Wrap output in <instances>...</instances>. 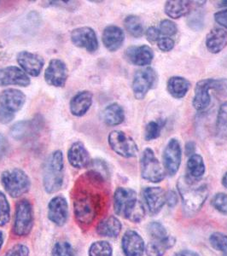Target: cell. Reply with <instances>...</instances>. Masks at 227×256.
<instances>
[{"instance_id": "obj_1", "label": "cell", "mask_w": 227, "mask_h": 256, "mask_svg": "<svg viewBox=\"0 0 227 256\" xmlns=\"http://www.w3.org/2000/svg\"><path fill=\"white\" fill-rule=\"evenodd\" d=\"M177 187L184 210L190 212H196L201 210L208 196L206 184L186 175L178 178Z\"/></svg>"}, {"instance_id": "obj_2", "label": "cell", "mask_w": 227, "mask_h": 256, "mask_svg": "<svg viewBox=\"0 0 227 256\" xmlns=\"http://www.w3.org/2000/svg\"><path fill=\"white\" fill-rule=\"evenodd\" d=\"M114 208L117 216L135 223L141 222L146 216V208L138 199L137 193L129 188H117L114 195Z\"/></svg>"}, {"instance_id": "obj_3", "label": "cell", "mask_w": 227, "mask_h": 256, "mask_svg": "<svg viewBox=\"0 0 227 256\" xmlns=\"http://www.w3.org/2000/svg\"><path fill=\"white\" fill-rule=\"evenodd\" d=\"M101 199L98 194H95L90 189H86L84 184L80 181L76 199L74 202V214L77 222L82 224H90L96 218Z\"/></svg>"}, {"instance_id": "obj_4", "label": "cell", "mask_w": 227, "mask_h": 256, "mask_svg": "<svg viewBox=\"0 0 227 256\" xmlns=\"http://www.w3.org/2000/svg\"><path fill=\"white\" fill-rule=\"evenodd\" d=\"M64 178V159L61 150L50 154L44 165L43 184L46 192L55 193L61 189Z\"/></svg>"}, {"instance_id": "obj_5", "label": "cell", "mask_w": 227, "mask_h": 256, "mask_svg": "<svg viewBox=\"0 0 227 256\" xmlns=\"http://www.w3.org/2000/svg\"><path fill=\"white\" fill-rule=\"evenodd\" d=\"M1 183L12 198H19L28 192L31 181L26 172L20 168L6 170L1 174Z\"/></svg>"}, {"instance_id": "obj_6", "label": "cell", "mask_w": 227, "mask_h": 256, "mask_svg": "<svg viewBox=\"0 0 227 256\" xmlns=\"http://www.w3.org/2000/svg\"><path fill=\"white\" fill-rule=\"evenodd\" d=\"M140 170L144 180L152 183L162 182L166 176L165 169L160 165L153 150L148 147L144 148L140 159Z\"/></svg>"}, {"instance_id": "obj_7", "label": "cell", "mask_w": 227, "mask_h": 256, "mask_svg": "<svg viewBox=\"0 0 227 256\" xmlns=\"http://www.w3.org/2000/svg\"><path fill=\"white\" fill-rule=\"evenodd\" d=\"M158 72L152 67H146L135 72L132 89L135 98L143 100L148 92L158 84Z\"/></svg>"}, {"instance_id": "obj_8", "label": "cell", "mask_w": 227, "mask_h": 256, "mask_svg": "<svg viewBox=\"0 0 227 256\" xmlns=\"http://www.w3.org/2000/svg\"><path fill=\"white\" fill-rule=\"evenodd\" d=\"M108 143L112 150L122 158H134L138 154V147L134 138L120 130L108 134Z\"/></svg>"}, {"instance_id": "obj_9", "label": "cell", "mask_w": 227, "mask_h": 256, "mask_svg": "<svg viewBox=\"0 0 227 256\" xmlns=\"http://www.w3.org/2000/svg\"><path fill=\"white\" fill-rule=\"evenodd\" d=\"M34 226L32 204L28 200L18 202L16 208L15 222L13 230L16 236H26Z\"/></svg>"}, {"instance_id": "obj_10", "label": "cell", "mask_w": 227, "mask_h": 256, "mask_svg": "<svg viewBox=\"0 0 227 256\" xmlns=\"http://www.w3.org/2000/svg\"><path fill=\"white\" fill-rule=\"evenodd\" d=\"M182 159V148L177 138H171L164 148L162 154L163 166L170 176L178 172Z\"/></svg>"}, {"instance_id": "obj_11", "label": "cell", "mask_w": 227, "mask_h": 256, "mask_svg": "<svg viewBox=\"0 0 227 256\" xmlns=\"http://www.w3.org/2000/svg\"><path fill=\"white\" fill-rule=\"evenodd\" d=\"M70 38L76 46L84 49L88 52H96L98 50V36L94 28L90 26H80L74 30Z\"/></svg>"}, {"instance_id": "obj_12", "label": "cell", "mask_w": 227, "mask_h": 256, "mask_svg": "<svg viewBox=\"0 0 227 256\" xmlns=\"http://www.w3.org/2000/svg\"><path fill=\"white\" fill-rule=\"evenodd\" d=\"M68 70L64 62L61 59L53 58L50 61L44 72V80L54 88H62L66 84Z\"/></svg>"}, {"instance_id": "obj_13", "label": "cell", "mask_w": 227, "mask_h": 256, "mask_svg": "<svg viewBox=\"0 0 227 256\" xmlns=\"http://www.w3.org/2000/svg\"><path fill=\"white\" fill-rule=\"evenodd\" d=\"M16 60L20 68L32 77L40 76L44 65V58L41 56L26 50L18 53Z\"/></svg>"}, {"instance_id": "obj_14", "label": "cell", "mask_w": 227, "mask_h": 256, "mask_svg": "<svg viewBox=\"0 0 227 256\" xmlns=\"http://www.w3.org/2000/svg\"><path fill=\"white\" fill-rule=\"evenodd\" d=\"M31 80L24 70L16 66H9L0 70V86H28Z\"/></svg>"}, {"instance_id": "obj_15", "label": "cell", "mask_w": 227, "mask_h": 256, "mask_svg": "<svg viewBox=\"0 0 227 256\" xmlns=\"http://www.w3.org/2000/svg\"><path fill=\"white\" fill-rule=\"evenodd\" d=\"M210 90H214V79H204L196 84L192 106L196 110L204 111L211 104Z\"/></svg>"}, {"instance_id": "obj_16", "label": "cell", "mask_w": 227, "mask_h": 256, "mask_svg": "<svg viewBox=\"0 0 227 256\" xmlns=\"http://www.w3.org/2000/svg\"><path fill=\"white\" fill-rule=\"evenodd\" d=\"M125 58L129 64L140 66V67H146L152 64L154 59V52L150 47L148 46H132L126 50Z\"/></svg>"}, {"instance_id": "obj_17", "label": "cell", "mask_w": 227, "mask_h": 256, "mask_svg": "<svg viewBox=\"0 0 227 256\" xmlns=\"http://www.w3.org/2000/svg\"><path fill=\"white\" fill-rule=\"evenodd\" d=\"M26 102V95L18 89L9 88L0 94V107L12 113L20 111Z\"/></svg>"}, {"instance_id": "obj_18", "label": "cell", "mask_w": 227, "mask_h": 256, "mask_svg": "<svg viewBox=\"0 0 227 256\" xmlns=\"http://www.w3.org/2000/svg\"><path fill=\"white\" fill-rule=\"evenodd\" d=\"M68 206L67 200L62 196L52 198L48 205V218L54 224L62 226L67 222Z\"/></svg>"}, {"instance_id": "obj_19", "label": "cell", "mask_w": 227, "mask_h": 256, "mask_svg": "<svg viewBox=\"0 0 227 256\" xmlns=\"http://www.w3.org/2000/svg\"><path fill=\"white\" fill-rule=\"evenodd\" d=\"M146 208L152 216L158 214L166 204V192L160 187H147L144 190Z\"/></svg>"}, {"instance_id": "obj_20", "label": "cell", "mask_w": 227, "mask_h": 256, "mask_svg": "<svg viewBox=\"0 0 227 256\" xmlns=\"http://www.w3.org/2000/svg\"><path fill=\"white\" fill-rule=\"evenodd\" d=\"M68 160L70 165L77 169L84 168L90 166V154L80 141L72 144L68 150Z\"/></svg>"}, {"instance_id": "obj_21", "label": "cell", "mask_w": 227, "mask_h": 256, "mask_svg": "<svg viewBox=\"0 0 227 256\" xmlns=\"http://www.w3.org/2000/svg\"><path fill=\"white\" fill-rule=\"evenodd\" d=\"M123 252L125 256H143L146 251V244L142 236L134 230L126 232L122 241Z\"/></svg>"}, {"instance_id": "obj_22", "label": "cell", "mask_w": 227, "mask_h": 256, "mask_svg": "<svg viewBox=\"0 0 227 256\" xmlns=\"http://www.w3.org/2000/svg\"><path fill=\"white\" fill-rule=\"evenodd\" d=\"M102 41V44L108 52H116L122 46L125 41V32L120 26L108 25L104 30Z\"/></svg>"}, {"instance_id": "obj_23", "label": "cell", "mask_w": 227, "mask_h": 256, "mask_svg": "<svg viewBox=\"0 0 227 256\" xmlns=\"http://www.w3.org/2000/svg\"><path fill=\"white\" fill-rule=\"evenodd\" d=\"M94 101V95L89 90H82L70 100V110L74 116H84L90 110Z\"/></svg>"}, {"instance_id": "obj_24", "label": "cell", "mask_w": 227, "mask_h": 256, "mask_svg": "<svg viewBox=\"0 0 227 256\" xmlns=\"http://www.w3.org/2000/svg\"><path fill=\"white\" fill-rule=\"evenodd\" d=\"M205 44L212 54H218L227 46V32L222 28H214L206 36Z\"/></svg>"}, {"instance_id": "obj_25", "label": "cell", "mask_w": 227, "mask_h": 256, "mask_svg": "<svg viewBox=\"0 0 227 256\" xmlns=\"http://www.w3.org/2000/svg\"><path fill=\"white\" fill-rule=\"evenodd\" d=\"M40 126V120H37L36 119L20 120L12 126L10 134L14 140H24L34 135L35 132L38 131Z\"/></svg>"}, {"instance_id": "obj_26", "label": "cell", "mask_w": 227, "mask_h": 256, "mask_svg": "<svg viewBox=\"0 0 227 256\" xmlns=\"http://www.w3.org/2000/svg\"><path fill=\"white\" fill-rule=\"evenodd\" d=\"M192 2L186 0H168L165 3L164 10L172 19H178L189 15L192 10Z\"/></svg>"}, {"instance_id": "obj_27", "label": "cell", "mask_w": 227, "mask_h": 256, "mask_svg": "<svg viewBox=\"0 0 227 256\" xmlns=\"http://www.w3.org/2000/svg\"><path fill=\"white\" fill-rule=\"evenodd\" d=\"M190 82L182 76H172L166 83L168 94L176 99H181L186 96L190 88Z\"/></svg>"}, {"instance_id": "obj_28", "label": "cell", "mask_w": 227, "mask_h": 256, "mask_svg": "<svg viewBox=\"0 0 227 256\" xmlns=\"http://www.w3.org/2000/svg\"><path fill=\"white\" fill-rule=\"evenodd\" d=\"M102 119L106 125L110 126L120 125L125 120V111L119 104L113 102L102 110Z\"/></svg>"}, {"instance_id": "obj_29", "label": "cell", "mask_w": 227, "mask_h": 256, "mask_svg": "<svg viewBox=\"0 0 227 256\" xmlns=\"http://www.w3.org/2000/svg\"><path fill=\"white\" fill-rule=\"evenodd\" d=\"M122 230V223L114 216H110L99 222L96 226L98 235L107 238H116Z\"/></svg>"}, {"instance_id": "obj_30", "label": "cell", "mask_w": 227, "mask_h": 256, "mask_svg": "<svg viewBox=\"0 0 227 256\" xmlns=\"http://www.w3.org/2000/svg\"><path fill=\"white\" fill-rule=\"evenodd\" d=\"M174 244L175 238L172 236H168L162 240H153L146 247V254L148 256H163Z\"/></svg>"}, {"instance_id": "obj_31", "label": "cell", "mask_w": 227, "mask_h": 256, "mask_svg": "<svg viewBox=\"0 0 227 256\" xmlns=\"http://www.w3.org/2000/svg\"><path fill=\"white\" fill-rule=\"evenodd\" d=\"M205 174V164L204 158L198 154L190 156L187 162V176L193 180H201Z\"/></svg>"}, {"instance_id": "obj_32", "label": "cell", "mask_w": 227, "mask_h": 256, "mask_svg": "<svg viewBox=\"0 0 227 256\" xmlns=\"http://www.w3.org/2000/svg\"><path fill=\"white\" fill-rule=\"evenodd\" d=\"M124 26L126 32L134 38H141L146 32L143 22L138 16H128L124 20Z\"/></svg>"}, {"instance_id": "obj_33", "label": "cell", "mask_w": 227, "mask_h": 256, "mask_svg": "<svg viewBox=\"0 0 227 256\" xmlns=\"http://www.w3.org/2000/svg\"><path fill=\"white\" fill-rule=\"evenodd\" d=\"M216 135L218 140H227V101L223 102L218 108L216 120Z\"/></svg>"}, {"instance_id": "obj_34", "label": "cell", "mask_w": 227, "mask_h": 256, "mask_svg": "<svg viewBox=\"0 0 227 256\" xmlns=\"http://www.w3.org/2000/svg\"><path fill=\"white\" fill-rule=\"evenodd\" d=\"M166 124V120L160 119L152 120L146 126L144 129V140L152 141L160 137V132Z\"/></svg>"}, {"instance_id": "obj_35", "label": "cell", "mask_w": 227, "mask_h": 256, "mask_svg": "<svg viewBox=\"0 0 227 256\" xmlns=\"http://www.w3.org/2000/svg\"><path fill=\"white\" fill-rule=\"evenodd\" d=\"M204 20H205L204 12L201 9L192 10L189 15L187 16V25L189 26L190 30L195 32L204 30V24H205Z\"/></svg>"}, {"instance_id": "obj_36", "label": "cell", "mask_w": 227, "mask_h": 256, "mask_svg": "<svg viewBox=\"0 0 227 256\" xmlns=\"http://www.w3.org/2000/svg\"><path fill=\"white\" fill-rule=\"evenodd\" d=\"M113 248L108 242H95L90 245L89 256H112Z\"/></svg>"}, {"instance_id": "obj_37", "label": "cell", "mask_w": 227, "mask_h": 256, "mask_svg": "<svg viewBox=\"0 0 227 256\" xmlns=\"http://www.w3.org/2000/svg\"><path fill=\"white\" fill-rule=\"evenodd\" d=\"M212 247L217 251L222 252L224 256H227V236L223 233L216 232L211 235L210 238Z\"/></svg>"}, {"instance_id": "obj_38", "label": "cell", "mask_w": 227, "mask_h": 256, "mask_svg": "<svg viewBox=\"0 0 227 256\" xmlns=\"http://www.w3.org/2000/svg\"><path fill=\"white\" fill-rule=\"evenodd\" d=\"M148 235L153 240H162L168 238L166 228L160 222H154L150 223L147 226Z\"/></svg>"}, {"instance_id": "obj_39", "label": "cell", "mask_w": 227, "mask_h": 256, "mask_svg": "<svg viewBox=\"0 0 227 256\" xmlns=\"http://www.w3.org/2000/svg\"><path fill=\"white\" fill-rule=\"evenodd\" d=\"M10 208L9 202L3 192H0V226H4L10 222Z\"/></svg>"}, {"instance_id": "obj_40", "label": "cell", "mask_w": 227, "mask_h": 256, "mask_svg": "<svg viewBox=\"0 0 227 256\" xmlns=\"http://www.w3.org/2000/svg\"><path fill=\"white\" fill-rule=\"evenodd\" d=\"M158 30L160 32V34L170 38L178 32V26L172 20L164 19L159 24Z\"/></svg>"}, {"instance_id": "obj_41", "label": "cell", "mask_w": 227, "mask_h": 256, "mask_svg": "<svg viewBox=\"0 0 227 256\" xmlns=\"http://www.w3.org/2000/svg\"><path fill=\"white\" fill-rule=\"evenodd\" d=\"M74 250L68 242H58L53 248L52 256H74Z\"/></svg>"}, {"instance_id": "obj_42", "label": "cell", "mask_w": 227, "mask_h": 256, "mask_svg": "<svg viewBox=\"0 0 227 256\" xmlns=\"http://www.w3.org/2000/svg\"><path fill=\"white\" fill-rule=\"evenodd\" d=\"M212 205L218 212L227 214V194L218 193L212 199Z\"/></svg>"}, {"instance_id": "obj_43", "label": "cell", "mask_w": 227, "mask_h": 256, "mask_svg": "<svg viewBox=\"0 0 227 256\" xmlns=\"http://www.w3.org/2000/svg\"><path fill=\"white\" fill-rule=\"evenodd\" d=\"M175 42L172 38L162 37L158 41V46L162 52H169L174 48Z\"/></svg>"}, {"instance_id": "obj_44", "label": "cell", "mask_w": 227, "mask_h": 256, "mask_svg": "<svg viewBox=\"0 0 227 256\" xmlns=\"http://www.w3.org/2000/svg\"><path fill=\"white\" fill-rule=\"evenodd\" d=\"M28 248L24 244H16L4 256H28Z\"/></svg>"}, {"instance_id": "obj_45", "label": "cell", "mask_w": 227, "mask_h": 256, "mask_svg": "<svg viewBox=\"0 0 227 256\" xmlns=\"http://www.w3.org/2000/svg\"><path fill=\"white\" fill-rule=\"evenodd\" d=\"M144 34H146L147 40L150 43H154V42H158L160 40V32L156 26H150L148 30H146Z\"/></svg>"}, {"instance_id": "obj_46", "label": "cell", "mask_w": 227, "mask_h": 256, "mask_svg": "<svg viewBox=\"0 0 227 256\" xmlns=\"http://www.w3.org/2000/svg\"><path fill=\"white\" fill-rule=\"evenodd\" d=\"M214 18L218 25L223 26L224 30H227V9L216 12Z\"/></svg>"}, {"instance_id": "obj_47", "label": "cell", "mask_w": 227, "mask_h": 256, "mask_svg": "<svg viewBox=\"0 0 227 256\" xmlns=\"http://www.w3.org/2000/svg\"><path fill=\"white\" fill-rule=\"evenodd\" d=\"M15 118V114L0 107V123L9 124Z\"/></svg>"}, {"instance_id": "obj_48", "label": "cell", "mask_w": 227, "mask_h": 256, "mask_svg": "<svg viewBox=\"0 0 227 256\" xmlns=\"http://www.w3.org/2000/svg\"><path fill=\"white\" fill-rule=\"evenodd\" d=\"M48 3H50L49 6L66 7L68 10H76V6H77V3L74 1H50Z\"/></svg>"}, {"instance_id": "obj_49", "label": "cell", "mask_w": 227, "mask_h": 256, "mask_svg": "<svg viewBox=\"0 0 227 256\" xmlns=\"http://www.w3.org/2000/svg\"><path fill=\"white\" fill-rule=\"evenodd\" d=\"M166 204L169 207L174 208L176 204H178V196L172 190L166 192Z\"/></svg>"}, {"instance_id": "obj_50", "label": "cell", "mask_w": 227, "mask_h": 256, "mask_svg": "<svg viewBox=\"0 0 227 256\" xmlns=\"http://www.w3.org/2000/svg\"><path fill=\"white\" fill-rule=\"evenodd\" d=\"M9 148V143L8 140L4 136L3 134H0V159L6 156Z\"/></svg>"}, {"instance_id": "obj_51", "label": "cell", "mask_w": 227, "mask_h": 256, "mask_svg": "<svg viewBox=\"0 0 227 256\" xmlns=\"http://www.w3.org/2000/svg\"><path fill=\"white\" fill-rule=\"evenodd\" d=\"M196 143L193 141H189L186 144V154L187 156H190L196 154Z\"/></svg>"}, {"instance_id": "obj_52", "label": "cell", "mask_w": 227, "mask_h": 256, "mask_svg": "<svg viewBox=\"0 0 227 256\" xmlns=\"http://www.w3.org/2000/svg\"><path fill=\"white\" fill-rule=\"evenodd\" d=\"M174 256H200L198 253L192 250H182L175 254Z\"/></svg>"}, {"instance_id": "obj_53", "label": "cell", "mask_w": 227, "mask_h": 256, "mask_svg": "<svg viewBox=\"0 0 227 256\" xmlns=\"http://www.w3.org/2000/svg\"><path fill=\"white\" fill-rule=\"evenodd\" d=\"M222 184H223V186H224L227 189V172L224 175V176H223V178H222Z\"/></svg>"}, {"instance_id": "obj_54", "label": "cell", "mask_w": 227, "mask_h": 256, "mask_svg": "<svg viewBox=\"0 0 227 256\" xmlns=\"http://www.w3.org/2000/svg\"><path fill=\"white\" fill-rule=\"evenodd\" d=\"M4 244V234L2 232H0V250H1V248L3 246Z\"/></svg>"}]
</instances>
